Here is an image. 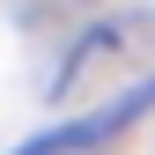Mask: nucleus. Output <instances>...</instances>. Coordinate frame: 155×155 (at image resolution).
<instances>
[{
    "label": "nucleus",
    "instance_id": "f257e3e1",
    "mask_svg": "<svg viewBox=\"0 0 155 155\" xmlns=\"http://www.w3.org/2000/svg\"><path fill=\"white\" fill-rule=\"evenodd\" d=\"M148 104H155V81H148V89H133V96H118V104H104V111H89V118H74V126H59V133H45V140L22 148V155H74V148H96L104 133L133 126Z\"/></svg>",
    "mask_w": 155,
    "mask_h": 155
}]
</instances>
